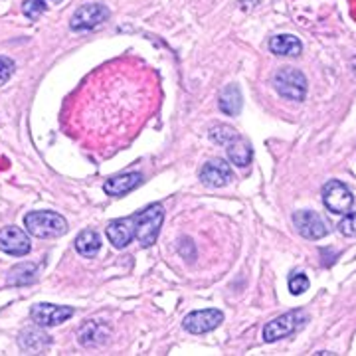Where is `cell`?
Returning <instances> with one entry per match:
<instances>
[{
    "label": "cell",
    "instance_id": "6da1fadb",
    "mask_svg": "<svg viewBox=\"0 0 356 356\" xmlns=\"http://www.w3.org/2000/svg\"><path fill=\"white\" fill-rule=\"evenodd\" d=\"M26 232L40 240H54L67 232V222L64 216L50 210H36L24 216Z\"/></svg>",
    "mask_w": 356,
    "mask_h": 356
},
{
    "label": "cell",
    "instance_id": "7a4b0ae2",
    "mask_svg": "<svg viewBox=\"0 0 356 356\" xmlns=\"http://www.w3.org/2000/svg\"><path fill=\"white\" fill-rule=\"evenodd\" d=\"M135 216V240L139 242L140 248H151L165 220V208L161 204H151L145 210H140Z\"/></svg>",
    "mask_w": 356,
    "mask_h": 356
},
{
    "label": "cell",
    "instance_id": "3957f363",
    "mask_svg": "<svg viewBox=\"0 0 356 356\" xmlns=\"http://www.w3.org/2000/svg\"><path fill=\"white\" fill-rule=\"evenodd\" d=\"M307 321H309V315L301 309L289 311V313H285L281 317H275L264 327V341L266 343H277L281 339H287V337H291L293 332L303 329Z\"/></svg>",
    "mask_w": 356,
    "mask_h": 356
},
{
    "label": "cell",
    "instance_id": "277c9868",
    "mask_svg": "<svg viewBox=\"0 0 356 356\" xmlns=\"http://www.w3.org/2000/svg\"><path fill=\"white\" fill-rule=\"evenodd\" d=\"M273 86L281 97L291 102H303L307 95V77L295 67H281L273 76Z\"/></svg>",
    "mask_w": 356,
    "mask_h": 356
},
{
    "label": "cell",
    "instance_id": "5b68a950",
    "mask_svg": "<svg viewBox=\"0 0 356 356\" xmlns=\"http://www.w3.org/2000/svg\"><path fill=\"white\" fill-rule=\"evenodd\" d=\"M323 204L331 210L332 214H346L355 204V196H353L350 188L341 180H329L323 186Z\"/></svg>",
    "mask_w": 356,
    "mask_h": 356
},
{
    "label": "cell",
    "instance_id": "8992f818",
    "mask_svg": "<svg viewBox=\"0 0 356 356\" xmlns=\"http://www.w3.org/2000/svg\"><path fill=\"white\" fill-rule=\"evenodd\" d=\"M107 18H109L107 6H103L99 2L83 4V6H79L76 10V14L72 16L70 28H72L74 32H91V30H95L97 26H102Z\"/></svg>",
    "mask_w": 356,
    "mask_h": 356
},
{
    "label": "cell",
    "instance_id": "52a82bcc",
    "mask_svg": "<svg viewBox=\"0 0 356 356\" xmlns=\"http://www.w3.org/2000/svg\"><path fill=\"white\" fill-rule=\"evenodd\" d=\"M76 309L65 305H51V303H38L30 309V317L38 327H58L67 318L74 317Z\"/></svg>",
    "mask_w": 356,
    "mask_h": 356
},
{
    "label": "cell",
    "instance_id": "ba28073f",
    "mask_svg": "<svg viewBox=\"0 0 356 356\" xmlns=\"http://www.w3.org/2000/svg\"><path fill=\"white\" fill-rule=\"evenodd\" d=\"M224 321V313L218 309H202V311H192L184 317V329L192 334H204L218 329Z\"/></svg>",
    "mask_w": 356,
    "mask_h": 356
},
{
    "label": "cell",
    "instance_id": "9c48e42d",
    "mask_svg": "<svg viewBox=\"0 0 356 356\" xmlns=\"http://www.w3.org/2000/svg\"><path fill=\"white\" fill-rule=\"evenodd\" d=\"M293 224L307 240H321L329 234V226L325 224V220L313 210H299L297 214H293Z\"/></svg>",
    "mask_w": 356,
    "mask_h": 356
},
{
    "label": "cell",
    "instance_id": "30bf717a",
    "mask_svg": "<svg viewBox=\"0 0 356 356\" xmlns=\"http://www.w3.org/2000/svg\"><path fill=\"white\" fill-rule=\"evenodd\" d=\"M30 250H32L30 238L24 229H20L18 226H4L0 229V252L22 257L30 254Z\"/></svg>",
    "mask_w": 356,
    "mask_h": 356
},
{
    "label": "cell",
    "instance_id": "8fae6325",
    "mask_svg": "<svg viewBox=\"0 0 356 356\" xmlns=\"http://www.w3.org/2000/svg\"><path fill=\"white\" fill-rule=\"evenodd\" d=\"M107 240L113 243V248L123 250L135 238V216L115 218L107 224Z\"/></svg>",
    "mask_w": 356,
    "mask_h": 356
},
{
    "label": "cell",
    "instance_id": "7c38bea8",
    "mask_svg": "<svg viewBox=\"0 0 356 356\" xmlns=\"http://www.w3.org/2000/svg\"><path fill=\"white\" fill-rule=\"evenodd\" d=\"M232 178H234L232 166L222 159H214V161L206 163L200 170V180L210 188H222L232 182Z\"/></svg>",
    "mask_w": 356,
    "mask_h": 356
},
{
    "label": "cell",
    "instance_id": "4fadbf2b",
    "mask_svg": "<svg viewBox=\"0 0 356 356\" xmlns=\"http://www.w3.org/2000/svg\"><path fill=\"white\" fill-rule=\"evenodd\" d=\"M109 327L103 323V321H89L86 323L81 329H79V334H77V339H79V343L83 344V346H88V348H95V346H102L109 341Z\"/></svg>",
    "mask_w": 356,
    "mask_h": 356
},
{
    "label": "cell",
    "instance_id": "5bb4252c",
    "mask_svg": "<svg viewBox=\"0 0 356 356\" xmlns=\"http://www.w3.org/2000/svg\"><path fill=\"white\" fill-rule=\"evenodd\" d=\"M18 344L24 353L30 355H42L44 350H48L51 344L50 334L42 331V329H24L18 337Z\"/></svg>",
    "mask_w": 356,
    "mask_h": 356
},
{
    "label": "cell",
    "instance_id": "9a60e30c",
    "mask_svg": "<svg viewBox=\"0 0 356 356\" xmlns=\"http://www.w3.org/2000/svg\"><path fill=\"white\" fill-rule=\"evenodd\" d=\"M139 172H125V175H117V177L109 178L103 186V191L107 192L109 196H125L131 191H135L140 184Z\"/></svg>",
    "mask_w": 356,
    "mask_h": 356
},
{
    "label": "cell",
    "instance_id": "2e32d148",
    "mask_svg": "<svg viewBox=\"0 0 356 356\" xmlns=\"http://www.w3.org/2000/svg\"><path fill=\"white\" fill-rule=\"evenodd\" d=\"M269 50L281 58H297L303 51V44H301V40L295 38L291 34H281V36H273L269 40Z\"/></svg>",
    "mask_w": 356,
    "mask_h": 356
},
{
    "label": "cell",
    "instance_id": "e0dca14e",
    "mask_svg": "<svg viewBox=\"0 0 356 356\" xmlns=\"http://www.w3.org/2000/svg\"><path fill=\"white\" fill-rule=\"evenodd\" d=\"M218 105H220V111L224 115H232V117L240 115L243 107V97L240 88L236 83L226 86V88L222 89L220 97H218Z\"/></svg>",
    "mask_w": 356,
    "mask_h": 356
},
{
    "label": "cell",
    "instance_id": "ac0fdd59",
    "mask_svg": "<svg viewBox=\"0 0 356 356\" xmlns=\"http://www.w3.org/2000/svg\"><path fill=\"white\" fill-rule=\"evenodd\" d=\"M226 151H228L229 161L236 166H240V168H245V166L252 163V154H254L252 145L242 135H238L236 139L229 140L228 145H226Z\"/></svg>",
    "mask_w": 356,
    "mask_h": 356
},
{
    "label": "cell",
    "instance_id": "d6986e66",
    "mask_svg": "<svg viewBox=\"0 0 356 356\" xmlns=\"http://www.w3.org/2000/svg\"><path fill=\"white\" fill-rule=\"evenodd\" d=\"M77 254L83 257H95L102 250V238L95 229H83L76 238Z\"/></svg>",
    "mask_w": 356,
    "mask_h": 356
},
{
    "label": "cell",
    "instance_id": "ffe728a7",
    "mask_svg": "<svg viewBox=\"0 0 356 356\" xmlns=\"http://www.w3.org/2000/svg\"><path fill=\"white\" fill-rule=\"evenodd\" d=\"M38 277V266L36 264H18L8 271V283L16 287L32 285Z\"/></svg>",
    "mask_w": 356,
    "mask_h": 356
},
{
    "label": "cell",
    "instance_id": "44dd1931",
    "mask_svg": "<svg viewBox=\"0 0 356 356\" xmlns=\"http://www.w3.org/2000/svg\"><path fill=\"white\" fill-rule=\"evenodd\" d=\"M238 135L240 133L232 127V125H226V123H220V125H214V127L210 129V140L222 145V147H226L229 140H234Z\"/></svg>",
    "mask_w": 356,
    "mask_h": 356
},
{
    "label": "cell",
    "instance_id": "7402d4cb",
    "mask_svg": "<svg viewBox=\"0 0 356 356\" xmlns=\"http://www.w3.org/2000/svg\"><path fill=\"white\" fill-rule=\"evenodd\" d=\"M46 0H24L22 13L28 16V20H38L42 14L46 13Z\"/></svg>",
    "mask_w": 356,
    "mask_h": 356
},
{
    "label": "cell",
    "instance_id": "603a6c76",
    "mask_svg": "<svg viewBox=\"0 0 356 356\" xmlns=\"http://www.w3.org/2000/svg\"><path fill=\"white\" fill-rule=\"evenodd\" d=\"M307 289H309V277L305 273L295 271V273L289 275V291H291V295H303Z\"/></svg>",
    "mask_w": 356,
    "mask_h": 356
},
{
    "label": "cell",
    "instance_id": "cb8c5ba5",
    "mask_svg": "<svg viewBox=\"0 0 356 356\" xmlns=\"http://www.w3.org/2000/svg\"><path fill=\"white\" fill-rule=\"evenodd\" d=\"M339 232L346 238H356V212L344 216V220L339 224Z\"/></svg>",
    "mask_w": 356,
    "mask_h": 356
},
{
    "label": "cell",
    "instance_id": "d4e9b609",
    "mask_svg": "<svg viewBox=\"0 0 356 356\" xmlns=\"http://www.w3.org/2000/svg\"><path fill=\"white\" fill-rule=\"evenodd\" d=\"M14 74V62L6 56H0V86H4Z\"/></svg>",
    "mask_w": 356,
    "mask_h": 356
},
{
    "label": "cell",
    "instance_id": "484cf974",
    "mask_svg": "<svg viewBox=\"0 0 356 356\" xmlns=\"http://www.w3.org/2000/svg\"><path fill=\"white\" fill-rule=\"evenodd\" d=\"M51 2H56V4H60V2H62V0H51Z\"/></svg>",
    "mask_w": 356,
    "mask_h": 356
}]
</instances>
